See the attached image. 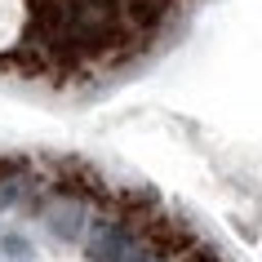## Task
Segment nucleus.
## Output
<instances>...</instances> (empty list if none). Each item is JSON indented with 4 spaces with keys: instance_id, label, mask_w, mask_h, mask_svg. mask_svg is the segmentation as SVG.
Returning a JSON list of instances; mask_svg holds the SVG:
<instances>
[{
    "instance_id": "obj_1",
    "label": "nucleus",
    "mask_w": 262,
    "mask_h": 262,
    "mask_svg": "<svg viewBox=\"0 0 262 262\" xmlns=\"http://www.w3.org/2000/svg\"><path fill=\"white\" fill-rule=\"evenodd\" d=\"M142 231L147 227L129 222L124 213H94V222H89V231L80 240V253H84V262H129Z\"/></svg>"
},
{
    "instance_id": "obj_2",
    "label": "nucleus",
    "mask_w": 262,
    "mask_h": 262,
    "mask_svg": "<svg viewBox=\"0 0 262 262\" xmlns=\"http://www.w3.org/2000/svg\"><path fill=\"white\" fill-rule=\"evenodd\" d=\"M40 222L49 227L54 240H62V245H80L84 231H89V222H94V209L84 205V200H71V195H54V191H49V205H45Z\"/></svg>"
},
{
    "instance_id": "obj_3",
    "label": "nucleus",
    "mask_w": 262,
    "mask_h": 262,
    "mask_svg": "<svg viewBox=\"0 0 262 262\" xmlns=\"http://www.w3.org/2000/svg\"><path fill=\"white\" fill-rule=\"evenodd\" d=\"M0 253H5L9 262H31V240L18 235V231H5L0 235Z\"/></svg>"
},
{
    "instance_id": "obj_4",
    "label": "nucleus",
    "mask_w": 262,
    "mask_h": 262,
    "mask_svg": "<svg viewBox=\"0 0 262 262\" xmlns=\"http://www.w3.org/2000/svg\"><path fill=\"white\" fill-rule=\"evenodd\" d=\"M129 262H173V258H169V253H160V249H156L151 240L142 235V240H138V249L129 253Z\"/></svg>"
},
{
    "instance_id": "obj_5",
    "label": "nucleus",
    "mask_w": 262,
    "mask_h": 262,
    "mask_svg": "<svg viewBox=\"0 0 262 262\" xmlns=\"http://www.w3.org/2000/svg\"><path fill=\"white\" fill-rule=\"evenodd\" d=\"M182 262H227V258H222V253H213V249H200V245H195Z\"/></svg>"
}]
</instances>
